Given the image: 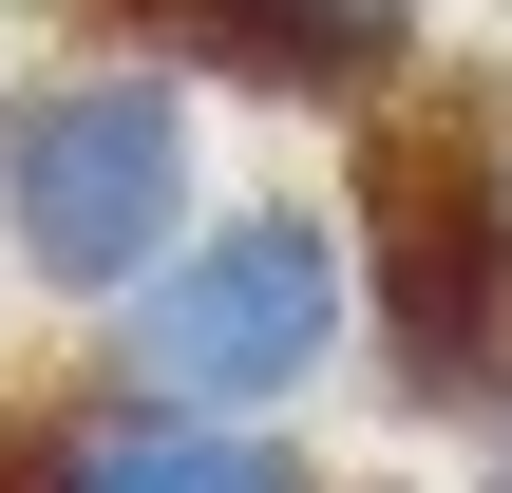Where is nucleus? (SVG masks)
<instances>
[{
	"mask_svg": "<svg viewBox=\"0 0 512 493\" xmlns=\"http://www.w3.org/2000/svg\"><path fill=\"white\" fill-rule=\"evenodd\" d=\"M342 247H361V342H380L399 418L512 437V114H494V76L361 95Z\"/></svg>",
	"mask_w": 512,
	"mask_h": 493,
	"instance_id": "1",
	"label": "nucleus"
},
{
	"mask_svg": "<svg viewBox=\"0 0 512 493\" xmlns=\"http://www.w3.org/2000/svg\"><path fill=\"white\" fill-rule=\"evenodd\" d=\"M209 228V95L171 57H57L0 95V266L76 323H114L171 247Z\"/></svg>",
	"mask_w": 512,
	"mask_h": 493,
	"instance_id": "2",
	"label": "nucleus"
},
{
	"mask_svg": "<svg viewBox=\"0 0 512 493\" xmlns=\"http://www.w3.org/2000/svg\"><path fill=\"white\" fill-rule=\"evenodd\" d=\"M342 361H361V247H342V209H304V190L209 209V228L114 304V342H95V380H133V399H171V418H304Z\"/></svg>",
	"mask_w": 512,
	"mask_h": 493,
	"instance_id": "3",
	"label": "nucleus"
},
{
	"mask_svg": "<svg viewBox=\"0 0 512 493\" xmlns=\"http://www.w3.org/2000/svg\"><path fill=\"white\" fill-rule=\"evenodd\" d=\"M0 493H323L304 418H171L133 380H38L0 399Z\"/></svg>",
	"mask_w": 512,
	"mask_h": 493,
	"instance_id": "4",
	"label": "nucleus"
},
{
	"mask_svg": "<svg viewBox=\"0 0 512 493\" xmlns=\"http://www.w3.org/2000/svg\"><path fill=\"white\" fill-rule=\"evenodd\" d=\"M418 19L437 0H95L114 57H171L190 95H285V114H361L418 76Z\"/></svg>",
	"mask_w": 512,
	"mask_h": 493,
	"instance_id": "5",
	"label": "nucleus"
}]
</instances>
